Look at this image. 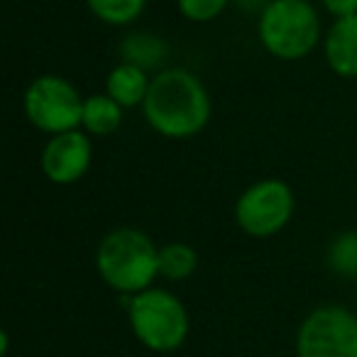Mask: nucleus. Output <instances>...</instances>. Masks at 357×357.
<instances>
[{
  "label": "nucleus",
  "mask_w": 357,
  "mask_h": 357,
  "mask_svg": "<svg viewBox=\"0 0 357 357\" xmlns=\"http://www.w3.org/2000/svg\"><path fill=\"white\" fill-rule=\"evenodd\" d=\"M144 120L167 139H189L208 125L213 103L196 74L186 69H164L152 76L142 103Z\"/></svg>",
  "instance_id": "f257e3e1"
},
{
  "label": "nucleus",
  "mask_w": 357,
  "mask_h": 357,
  "mask_svg": "<svg viewBox=\"0 0 357 357\" xmlns=\"http://www.w3.org/2000/svg\"><path fill=\"white\" fill-rule=\"evenodd\" d=\"M96 269L113 291L135 296L154 287L159 277V248L142 230L115 228L98 243Z\"/></svg>",
  "instance_id": "f03ea898"
},
{
  "label": "nucleus",
  "mask_w": 357,
  "mask_h": 357,
  "mask_svg": "<svg viewBox=\"0 0 357 357\" xmlns=\"http://www.w3.org/2000/svg\"><path fill=\"white\" fill-rule=\"evenodd\" d=\"M128 321L139 345L159 355L178 350L191 331L184 301L169 289L159 287L128 296Z\"/></svg>",
  "instance_id": "7ed1b4c3"
},
{
  "label": "nucleus",
  "mask_w": 357,
  "mask_h": 357,
  "mask_svg": "<svg viewBox=\"0 0 357 357\" xmlns=\"http://www.w3.org/2000/svg\"><path fill=\"white\" fill-rule=\"evenodd\" d=\"M257 35L272 56L298 61L321 42V20L311 0H269L259 13Z\"/></svg>",
  "instance_id": "20e7f679"
},
{
  "label": "nucleus",
  "mask_w": 357,
  "mask_h": 357,
  "mask_svg": "<svg viewBox=\"0 0 357 357\" xmlns=\"http://www.w3.org/2000/svg\"><path fill=\"white\" fill-rule=\"evenodd\" d=\"M84 100L74 84L64 76H37L25 91V115L37 130L50 135L71 132L81 128Z\"/></svg>",
  "instance_id": "39448f33"
},
{
  "label": "nucleus",
  "mask_w": 357,
  "mask_h": 357,
  "mask_svg": "<svg viewBox=\"0 0 357 357\" xmlns=\"http://www.w3.org/2000/svg\"><path fill=\"white\" fill-rule=\"evenodd\" d=\"M296 357H357V316L326 303L308 313L296 331Z\"/></svg>",
  "instance_id": "423d86ee"
},
{
  "label": "nucleus",
  "mask_w": 357,
  "mask_h": 357,
  "mask_svg": "<svg viewBox=\"0 0 357 357\" xmlns=\"http://www.w3.org/2000/svg\"><path fill=\"white\" fill-rule=\"evenodd\" d=\"M294 191L282 178H262L248 186L235 204V223L250 238H274L294 215Z\"/></svg>",
  "instance_id": "0eeeda50"
},
{
  "label": "nucleus",
  "mask_w": 357,
  "mask_h": 357,
  "mask_svg": "<svg viewBox=\"0 0 357 357\" xmlns=\"http://www.w3.org/2000/svg\"><path fill=\"white\" fill-rule=\"evenodd\" d=\"M93 159V144L84 130L52 135L40 154V164L45 176L52 184L69 186L86 176Z\"/></svg>",
  "instance_id": "6e6552de"
},
{
  "label": "nucleus",
  "mask_w": 357,
  "mask_h": 357,
  "mask_svg": "<svg viewBox=\"0 0 357 357\" xmlns=\"http://www.w3.org/2000/svg\"><path fill=\"white\" fill-rule=\"evenodd\" d=\"M326 61L342 79H357V15L337 17L323 37Z\"/></svg>",
  "instance_id": "1a4fd4ad"
},
{
  "label": "nucleus",
  "mask_w": 357,
  "mask_h": 357,
  "mask_svg": "<svg viewBox=\"0 0 357 357\" xmlns=\"http://www.w3.org/2000/svg\"><path fill=\"white\" fill-rule=\"evenodd\" d=\"M149 84H152V76L147 71L120 61L115 69H110L108 79H105V93L113 100H118L123 108H135V105L144 103L149 93Z\"/></svg>",
  "instance_id": "9d476101"
},
{
  "label": "nucleus",
  "mask_w": 357,
  "mask_h": 357,
  "mask_svg": "<svg viewBox=\"0 0 357 357\" xmlns=\"http://www.w3.org/2000/svg\"><path fill=\"white\" fill-rule=\"evenodd\" d=\"M169 47L159 35L152 32H132L123 40L120 45V56L125 64H135L149 74L152 69L162 66L167 61Z\"/></svg>",
  "instance_id": "9b49d317"
},
{
  "label": "nucleus",
  "mask_w": 357,
  "mask_h": 357,
  "mask_svg": "<svg viewBox=\"0 0 357 357\" xmlns=\"http://www.w3.org/2000/svg\"><path fill=\"white\" fill-rule=\"evenodd\" d=\"M123 105L108 93H93L84 100V120L81 128L96 137H108L123 125Z\"/></svg>",
  "instance_id": "f8f14e48"
},
{
  "label": "nucleus",
  "mask_w": 357,
  "mask_h": 357,
  "mask_svg": "<svg viewBox=\"0 0 357 357\" xmlns=\"http://www.w3.org/2000/svg\"><path fill=\"white\" fill-rule=\"evenodd\" d=\"M199 267V252L189 243H169L159 248V277L169 282H184L194 277Z\"/></svg>",
  "instance_id": "ddd939ff"
},
{
  "label": "nucleus",
  "mask_w": 357,
  "mask_h": 357,
  "mask_svg": "<svg viewBox=\"0 0 357 357\" xmlns=\"http://www.w3.org/2000/svg\"><path fill=\"white\" fill-rule=\"evenodd\" d=\"M326 262L333 274L342 279H357V230H345L331 243Z\"/></svg>",
  "instance_id": "4468645a"
},
{
  "label": "nucleus",
  "mask_w": 357,
  "mask_h": 357,
  "mask_svg": "<svg viewBox=\"0 0 357 357\" xmlns=\"http://www.w3.org/2000/svg\"><path fill=\"white\" fill-rule=\"evenodd\" d=\"M89 10L98 17L100 22L113 27L132 25L144 10L147 0H86Z\"/></svg>",
  "instance_id": "2eb2a0df"
},
{
  "label": "nucleus",
  "mask_w": 357,
  "mask_h": 357,
  "mask_svg": "<svg viewBox=\"0 0 357 357\" xmlns=\"http://www.w3.org/2000/svg\"><path fill=\"white\" fill-rule=\"evenodd\" d=\"M230 0H176L178 13L191 22H211L228 8Z\"/></svg>",
  "instance_id": "dca6fc26"
},
{
  "label": "nucleus",
  "mask_w": 357,
  "mask_h": 357,
  "mask_svg": "<svg viewBox=\"0 0 357 357\" xmlns=\"http://www.w3.org/2000/svg\"><path fill=\"white\" fill-rule=\"evenodd\" d=\"M323 8H326L335 20L337 17L357 15V0H323Z\"/></svg>",
  "instance_id": "f3484780"
}]
</instances>
